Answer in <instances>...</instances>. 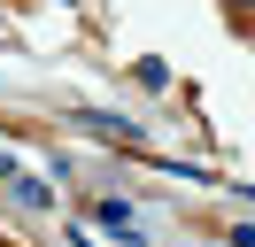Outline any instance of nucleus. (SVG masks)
I'll return each mask as SVG.
<instances>
[{
  "label": "nucleus",
  "mask_w": 255,
  "mask_h": 247,
  "mask_svg": "<svg viewBox=\"0 0 255 247\" xmlns=\"http://www.w3.org/2000/svg\"><path fill=\"white\" fill-rule=\"evenodd\" d=\"M93 216H101V224H109V232H116V240H139V224H131V209H124V201H101V209H93Z\"/></svg>",
  "instance_id": "1"
},
{
  "label": "nucleus",
  "mask_w": 255,
  "mask_h": 247,
  "mask_svg": "<svg viewBox=\"0 0 255 247\" xmlns=\"http://www.w3.org/2000/svg\"><path fill=\"white\" fill-rule=\"evenodd\" d=\"M78 247H101V240H93V232H78Z\"/></svg>",
  "instance_id": "2"
}]
</instances>
